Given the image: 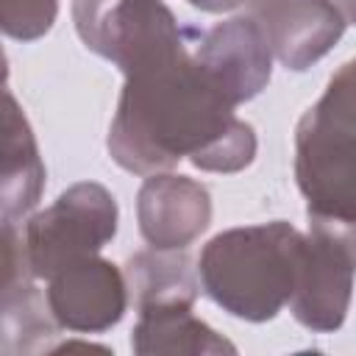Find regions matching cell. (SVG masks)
I'll use <instances>...</instances> for the list:
<instances>
[{
	"label": "cell",
	"instance_id": "obj_1",
	"mask_svg": "<svg viewBox=\"0 0 356 356\" xmlns=\"http://www.w3.org/2000/svg\"><path fill=\"white\" fill-rule=\"evenodd\" d=\"M108 128V153L128 172L150 175L189 159L200 170L236 172L253 161V128L181 42L131 64Z\"/></svg>",
	"mask_w": 356,
	"mask_h": 356
},
{
	"label": "cell",
	"instance_id": "obj_4",
	"mask_svg": "<svg viewBox=\"0 0 356 356\" xmlns=\"http://www.w3.org/2000/svg\"><path fill=\"white\" fill-rule=\"evenodd\" d=\"M186 31L195 58L222 86L234 106L256 97L267 86L273 50L253 17H234L209 31Z\"/></svg>",
	"mask_w": 356,
	"mask_h": 356
},
{
	"label": "cell",
	"instance_id": "obj_9",
	"mask_svg": "<svg viewBox=\"0 0 356 356\" xmlns=\"http://www.w3.org/2000/svg\"><path fill=\"white\" fill-rule=\"evenodd\" d=\"M3 225H17L39 200L44 184V164L36 139L14 95L3 92Z\"/></svg>",
	"mask_w": 356,
	"mask_h": 356
},
{
	"label": "cell",
	"instance_id": "obj_2",
	"mask_svg": "<svg viewBox=\"0 0 356 356\" xmlns=\"http://www.w3.org/2000/svg\"><path fill=\"white\" fill-rule=\"evenodd\" d=\"M303 250L306 236L284 220L231 228L203 248V289L234 317L270 320L298 289Z\"/></svg>",
	"mask_w": 356,
	"mask_h": 356
},
{
	"label": "cell",
	"instance_id": "obj_11",
	"mask_svg": "<svg viewBox=\"0 0 356 356\" xmlns=\"http://www.w3.org/2000/svg\"><path fill=\"white\" fill-rule=\"evenodd\" d=\"M128 281L136 298V306L170 303V300H195L197 281L189 267V259L178 250H145L131 256Z\"/></svg>",
	"mask_w": 356,
	"mask_h": 356
},
{
	"label": "cell",
	"instance_id": "obj_14",
	"mask_svg": "<svg viewBox=\"0 0 356 356\" xmlns=\"http://www.w3.org/2000/svg\"><path fill=\"white\" fill-rule=\"evenodd\" d=\"M189 3L203 8V11H228V8H234V6H239L245 0H189Z\"/></svg>",
	"mask_w": 356,
	"mask_h": 356
},
{
	"label": "cell",
	"instance_id": "obj_8",
	"mask_svg": "<svg viewBox=\"0 0 356 356\" xmlns=\"http://www.w3.org/2000/svg\"><path fill=\"white\" fill-rule=\"evenodd\" d=\"M139 231L150 248L178 250L200 236L211 220L206 186L186 175L153 172L139 189Z\"/></svg>",
	"mask_w": 356,
	"mask_h": 356
},
{
	"label": "cell",
	"instance_id": "obj_10",
	"mask_svg": "<svg viewBox=\"0 0 356 356\" xmlns=\"http://www.w3.org/2000/svg\"><path fill=\"white\" fill-rule=\"evenodd\" d=\"M136 353H234L236 348L217 337L192 314L189 300L139 306V323L131 337Z\"/></svg>",
	"mask_w": 356,
	"mask_h": 356
},
{
	"label": "cell",
	"instance_id": "obj_12",
	"mask_svg": "<svg viewBox=\"0 0 356 356\" xmlns=\"http://www.w3.org/2000/svg\"><path fill=\"white\" fill-rule=\"evenodd\" d=\"M306 122L356 142V58L342 64L328 81L325 95L303 114Z\"/></svg>",
	"mask_w": 356,
	"mask_h": 356
},
{
	"label": "cell",
	"instance_id": "obj_15",
	"mask_svg": "<svg viewBox=\"0 0 356 356\" xmlns=\"http://www.w3.org/2000/svg\"><path fill=\"white\" fill-rule=\"evenodd\" d=\"M331 3L339 8L345 22H356V0H331Z\"/></svg>",
	"mask_w": 356,
	"mask_h": 356
},
{
	"label": "cell",
	"instance_id": "obj_3",
	"mask_svg": "<svg viewBox=\"0 0 356 356\" xmlns=\"http://www.w3.org/2000/svg\"><path fill=\"white\" fill-rule=\"evenodd\" d=\"M117 231L114 195L92 181L75 184L53 206L28 220L22 236L25 259L36 278H50L61 267L97 256Z\"/></svg>",
	"mask_w": 356,
	"mask_h": 356
},
{
	"label": "cell",
	"instance_id": "obj_13",
	"mask_svg": "<svg viewBox=\"0 0 356 356\" xmlns=\"http://www.w3.org/2000/svg\"><path fill=\"white\" fill-rule=\"evenodd\" d=\"M58 0H0V22L6 36L31 42L50 31Z\"/></svg>",
	"mask_w": 356,
	"mask_h": 356
},
{
	"label": "cell",
	"instance_id": "obj_5",
	"mask_svg": "<svg viewBox=\"0 0 356 356\" xmlns=\"http://www.w3.org/2000/svg\"><path fill=\"white\" fill-rule=\"evenodd\" d=\"M267 36L273 56L286 70H306L323 58L345 31V17L331 0H245Z\"/></svg>",
	"mask_w": 356,
	"mask_h": 356
},
{
	"label": "cell",
	"instance_id": "obj_6",
	"mask_svg": "<svg viewBox=\"0 0 356 356\" xmlns=\"http://www.w3.org/2000/svg\"><path fill=\"white\" fill-rule=\"evenodd\" d=\"M356 256L331 234L314 231L306 236L292 314L312 331H337L348 314Z\"/></svg>",
	"mask_w": 356,
	"mask_h": 356
},
{
	"label": "cell",
	"instance_id": "obj_7",
	"mask_svg": "<svg viewBox=\"0 0 356 356\" xmlns=\"http://www.w3.org/2000/svg\"><path fill=\"white\" fill-rule=\"evenodd\" d=\"M47 303L70 331H106L125 312V281L111 261L86 256L50 275Z\"/></svg>",
	"mask_w": 356,
	"mask_h": 356
}]
</instances>
